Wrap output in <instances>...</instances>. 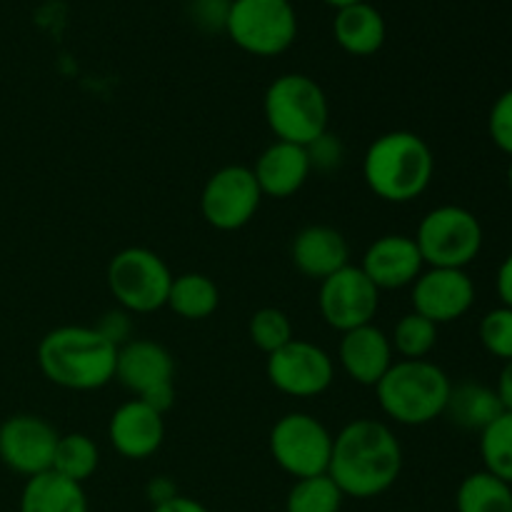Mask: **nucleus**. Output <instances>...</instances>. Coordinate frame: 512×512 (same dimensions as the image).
<instances>
[{"mask_svg": "<svg viewBox=\"0 0 512 512\" xmlns=\"http://www.w3.org/2000/svg\"><path fill=\"white\" fill-rule=\"evenodd\" d=\"M403 470V448L380 420L360 418L333 438L328 475L345 498L370 500L388 493Z\"/></svg>", "mask_w": 512, "mask_h": 512, "instance_id": "nucleus-1", "label": "nucleus"}, {"mask_svg": "<svg viewBox=\"0 0 512 512\" xmlns=\"http://www.w3.org/2000/svg\"><path fill=\"white\" fill-rule=\"evenodd\" d=\"M35 360L53 385L88 393L115 380L118 348L88 325H60L43 335Z\"/></svg>", "mask_w": 512, "mask_h": 512, "instance_id": "nucleus-2", "label": "nucleus"}, {"mask_svg": "<svg viewBox=\"0 0 512 512\" xmlns=\"http://www.w3.org/2000/svg\"><path fill=\"white\" fill-rule=\"evenodd\" d=\"M435 155L430 145L410 130H390L368 145L363 178L375 198L385 203H413L433 183Z\"/></svg>", "mask_w": 512, "mask_h": 512, "instance_id": "nucleus-3", "label": "nucleus"}, {"mask_svg": "<svg viewBox=\"0 0 512 512\" xmlns=\"http://www.w3.org/2000/svg\"><path fill=\"white\" fill-rule=\"evenodd\" d=\"M453 380L440 365L425 360H395L383 375L375 393L380 410L390 420L408 428L433 423L445 413Z\"/></svg>", "mask_w": 512, "mask_h": 512, "instance_id": "nucleus-4", "label": "nucleus"}, {"mask_svg": "<svg viewBox=\"0 0 512 512\" xmlns=\"http://www.w3.org/2000/svg\"><path fill=\"white\" fill-rule=\"evenodd\" d=\"M263 113L275 138L308 148L328 133V95L310 75L285 73L265 90Z\"/></svg>", "mask_w": 512, "mask_h": 512, "instance_id": "nucleus-5", "label": "nucleus"}, {"mask_svg": "<svg viewBox=\"0 0 512 512\" xmlns=\"http://www.w3.org/2000/svg\"><path fill=\"white\" fill-rule=\"evenodd\" d=\"M483 225L463 205H438L423 215L415 233L423 263L428 268L465 270L483 250Z\"/></svg>", "mask_w": 512, "mask_h": 512, "instance_id": "nucleus-6", "label": "nucleus"}, {"mask_svg": "<svg viewBox=\"0 0 512 512\" xmlns=\"http://www.w3.org/2000/svg\"><path fill=\"white\" fill-rule=\"evenodd\" d=\"M225 33L243 53L275 58L298 38V13L290 0H230Z\"/></svg>", "mask_w": 512, "mask_h": 512, "instance_id": "nucleus-7", "label": "nucleus"}, {"mask_svg": "<svg viewBox=\"0 0 512 512\" xmlns=\"http://www.w3.org/2000/svg\"><path fill=\"white\" fill-rule=\"evenodd\" d=\"M175 275L158 253L148 248H125L108 263V288L113 298L130 315L155 313L168 305Z\"/></svg>", "mask_w": 512, "mask_h": 512, "instance_id": "nucleus-8", "label": "nucleus"}, {"mask_svg": "<svg viewBox=\"0 0 512 512\" xmlns=\"http://www.w3.org/2000/svg\"><path fill=\"white\" fill-rule=\"evenodd\" d=\"M333 438L315 415L288 413L273 425L268 445L278 468L300 480L328 473Z\"/></svg>", "mask_w": 512, "mask_h": 512, "instance_id": "nucleus-9", "label": "nucleus"}, {"mask_svg": "<svg viewBox=\"0 0 512 512\" xmlns=\"http://www.w3.org/2000/svg\"><path fill=\"white\" fill-rule=\"evenodd\" d=\"M263 203V193L255 180L253 168L225 165L215 170L200 193V213L205 223L223 233L245 228Z\"/></svg>", "mask_w": 512, "mask_h": 512, "instance_id": "nucleus-10", "label": "nucleus"}, {"mask_svg": "<svg viewBox=\"0 0 512 512\" xmlns=\"http://www.w3.org/2000/svg\"><path fill=\"white\" fill-rule=\"evenodd\" d=\"M270 385L290 398H318L333 385V358L320 345L293 338L265 363Z\"/></svg>", "mask_w": 512, "mask_h": 512, "instance_id": "nucleus-11", "label": "nucleus"}, {"mask_svg": "<svg viewBox=\"0 0 512 512\" xmlns=\"http://www.w3.org/2000/svg\"><path fill=\"white\" fill-rule=\"evenodd\" d=\"M318 308L330 328L348 333L373 323L380 308V290L360 270V265H345L320 283Z\"/></svg>", "mask_w": 512, "mask_h": 512, "instance_id": "nucleus-12", "label": "nucleus"}, {"mask_svg": "<svg viewBox=\"0 0 512 512\" xmlns=\"http://www.w3.org/2000/svg\"><path fill=\"white\" fill-rule=\"evenodd\" d=\"M60 435L48 420L30 413L10 415L0 423V460L13 473L33 478L53 468Z\"/></svg>", "mask_w": 512, "mask_h": 512, "instance_id": "nucleus-13", "label": "nucleus"}, {"mask_svg": "<svg viewBox=\"0 0 512 512\" xmlns=\"http://www.w3.org/2000/svg\"><path fill=\"white\" fill-rule=\"evenodd\" d=\"M475 303V283L465 270L428 268L413 283V310L430 323L460 320Z\"/></svg>", "mask_w": 512, "mask_h": 512, "instance_id": "nucleus-14", "label": "nucleus"}, {"mask_svg": "<svg viewBox=\"0 0 512 512\" xmlns=\"http://www.w3.org/2000/svg\"><path fill=\"white\" fill-rule=\"evenodd\" d=\"M360 270L378 290H400L420 278L425 263L415 238L390 233L368 245Z\"/></svg>", "mask_w": 512, "mask_h": 512, "instance_id": "nucleus-15", "label": "nucleus"}, {"mask_svg": "<svg viewBox=\"0 0 512 512\" xmlns=\"http://www.w3.org/2000/svg\"><path fill=\"white\" fill-rule=\"evenodd\" d=\"M110 445L128 460H145L160 450L165 440V420L143 400H128L108 423Z\"/></svg>", "mask_w": 512, "mask_h": 512, "instance_id": "nucleus-16", "label": "nucleus"}, {"mask_svg": "<svg viewBox=\"0 0 512 512\" xmlns=\"http://www.w3.org/2000/svg\"><path fill=\"white\" fill-rule=\"evenodd\" d=\"M393 345H390V335L375 328L373 323L363 325L343 333L340 340L338 358L343 365L345 375L353 383L365 385V388H375L388 373L390 365L395 363Z\"/></svg>", "mask_w": 512, "mask_h": 512, "instance_id": "nucleus-17", "label": "nucleus"}, {"mask_svg": "<svg viewBox=\"0 0 512 512\" xmlns=\"http://www.w3.org/2000/svg\"><path fill=\"white\" fill-rule=\"evenodd\" d=\"M175 360L165 345L155 340H128L118 348L115 380L140 398L163 383H173Z\"/></svg>", "mask_w": 512, "mask_h": 512, "instance_id": "nucleus-18", "label": "nucleus"}, {"mask_svg": "<svg viewBox=\"0 0 512 512\" xmlns=\"http://www.w3.org/2000/svg\"><path fill=\"white\" fill-rule=\"evenodd\" d=\"M310 173L313 168H310L308 150L303 145L285 143V140H275L273 145H268L253 165V175L263 198L275 200H285L298 193Z\"/></svg>", "mask_w": 512, "mask_h": 512, "instance_id": "nucleus-19", "label": "nucleus"}, {"mask_svg": "<svg viewBox=\"0 0 512 512\" xmlns=\"http://www.w3.org/2000/svg\"><path fill=\"white\" fill-rule=\"evenodd\" d=\"M348 258V240L330 225H308L295 235L290 245V260L295 270L318 283L350 265Z\"/></svg>", "mask_w": 512, "mask_h": 512, "instance_id": "nucleus-20", "label": "nucleus"}, {"mask_svg": "<svg viewBox=\"0 0 512 512\" xmlns=\"http://www.w3.org/2000/svg\"><path fill=\"white\" fill-rule=\"evenodd\" d=\"M333 38L348 55L368 58V55H375L385 45L388 25H385L383 13L375 5H348V8H340L335 13Z\"/></svg>", "mask_w": 512, "mask_h": 512, "instance_id": "nucleus-21", "label": "nucleus"}, {"mask_svg": "<svg viewBox=\"0 0 512 512\" xmlns=\"http://www.w3.org/2000/svg\"><path fill=\"white\" fill-rule=\"evenodd\" d=\"M20 512H88V498L80 483L55 470L33 475L20 493Z\"/></svg>", "mask_w": 512, "mask_h": 512, "instance_id": "nucleus-22", "label": "nucleus"}, {"mask_svg": "<svg viewBox=\"0 0 512 512\" xmlns=\"http://www.w3.org/2000/svg\"><path fill=\"white\" fill-rule=\"evenodd\" d=\"M500 413H505V410L495 388L480 383H460L450 390L443 415H448L450 423L458 425V428L483 433Z\"/></svg>", "mask_w": 512, "mask_h": 512, "instance_id": "nucleus-23", "label": "nucleus"}, {"mask_svg": "<svg viewBox=\"0 0 512 512\" xmlns=\"http://www.w3.org/2000/svg\"><path fill=\"white\" fill-rule=\"evenodd\" d=\"M220 290L215 280L203 273H183L173 278L168 308L183 320H205L218 310Z\"/></svg>", "mask_w": 512, "mask_h": 512, "instance_id": "nucleus-24", "label": "nucleus"}, {"mask_svg": "<svg viewBox=\"0 0 512 512\" xmlns=\"http://www.w3.org/2000/svg\"><path fill=\"white\" fill-rule=\"evenodd\" d=\"M458 512H512V485L488 470L470 473L455 493Z\"/></svg>", "mask_w": 512, "mask_h": 512, "instance_id": "nucleus-25", "label": "nucleus"}, {"mask_svg": "<svg viewBox=\"0 0 512 512\" xmlns=\"http://www.w3.org/2000/svg\"><path fill=\"white\" fill-rule=\"evenodd\" d=\"M100 465V450L93 438L83 433L60 435L58 445H55L53 468L63 478L73 480V483L83 485L85 480L93 478L95 470Z\"/></svg>", "mask_w": 512, "mask_h": 512, "instance_id": "nucleus-26", "label": "nucleus"}, {"mask_svg": "<svg viewBox=\"0 0 512 512\" xmlns=\"http://www.w3.org/2000/svg\"><path fill=\"white\" fill-rule=\"evenodd\" d=\"M345 495L328 473L300 478L285 498V512H340Z\"/></svg>", "mask_w": 512, "mask_h": 512, "instance_id": "nucleus-27", "label": "nucleus"}, {"mask_svg": "<svg viewBox=\"0 0 512 512\" xmlns=\"http://www.w3.org/2000/svg\"><path fill=\"white\" fill-rule=\"evenodd\" d=\"M480 458L490 475L512 485V413H500L480 433Z\"/></svg>", "mask_w": 512, "mask_h": 512, "instance_id": "nucleus-28", "label": "nucleus"}, {"mask_svg": "<svg viewBox=\"0 0 512 512\" xmlns=\"http://www.w3.org/2000/svg\"><path fill=\"white\" fill-rule=\"evenodd\" d=\"M438 343V325L430 323L428 318L413 313L403 315L395 323L393 335H390V345L393 353L400 355V360H425L430 350Z\"/></svg>", "mask_w": 512, "mask_h": 512, "instance_id": "nucleus-29", "label": "nucleus"}, {"mask_svg": "<svg viewBox=\"0 0 512 512\" xmlns=\"http://www.w3.org/2000/svg\"><path fill=\"white\" fill-rule=\"evenodd\" d=\"M248 335L255 348L263 350L265 355L278 353L280 348H285L295 338L293 323H290L288 313H283L280 308L255 310L248 323Z\"/></svg>", "mask_w": 512, "mask_h": 512, "instance_id": "nucleus-30", "label": "nucleus"}, {"mask_svg": "<svg viewBox=\"0 0 512 512\" xmlns=\"http://www.w3.org/2000/svg\"><path fill=\"white\" fill-rule=\"evenodd\" d=\"M480 343L493 358L512 360V310L500 305L480 320Z\"/></svg>", "mask_w": 512, "mask_h": 512, "instance_id": "nucleus-31", "label": "nucleus"}, {"mask_svg": "<svg viewBox=\"0 0 512 512\" xmlns=\"http://www.w3.org/2000/svg\"><path fill=\"white\" fill-rule=\"evenodd\" d=\"M490 140L512 158V88L498 95L488 115Z\"/></svg>", "mask_w": 512, "mask_h": 512, "instance_id": "nucleus-32", "label": "nucleus"}, {"mask_svg": "<svg viewBox=\"0 0 512 512\" xmlns=\"http://www.w3.org/2000/svg\"><path fill=\"white\" fill-rule=\"evenodd\" d=\"M305 150H308L310 168L320 170V173H333V170H338L340 165H343V143H340L338 135L333 133L320 135V138L315 140V143H310Z\"/></svg>", "mask_w": 512, "mask_h": 512, "instance_id": "nucleus-33", "label": "nucleus"}, {"mask_svg": "<svg viewBox=\"0 0 512 512\" xmlns=\"http://www.w3.org/2000/svg\"><path fill=\"white\" fill-rule=\"evenodd\" d=\"M93 328L98 330L105 340H110L115 348H120V345H125L128 340H133L130 338V333H133V320H130L128 310L123 308L105 313L103 318L98 320V325H93Z\"/></svg>", "mask_w": 512, "mask_h": 512, "instance_id": "nucleus-34", "label": "nucleus"}, {"mask_svg": "<svg viewBox=\"0 0 512 512\" xmlns=\"http://www.w3.org/2000/svg\"><path fill=\"white\" fill-rule=\"evenodd\" d=\"M230 0H193L195 23L205 30H225Z\"/></svg>", "mask_w": 512, "mask_h": 512, "instance_id": "nucleus-35", "label": "nucleus"}, {"mask_svg": "<svg viewBox=\"0 0 512 512\" xmlns=\"http://www.w3.org/2000/svg\"><path fill=\"white\" fill-rule=\"evenodd\" d=\"M138 400H143V403L148 405V408H153L155 413L165 415L175 405V385L173 383L158 385V388H153V390H148V393L140 395Z\"/></svg>", "mask_w": 512, "mask_h": 512, "instance_id": "nucleus-36", "label": "nucleus"}, {"mask_svg": "<svg viewBox=\"0 0 512 512\" xmlns=\"http://www.w3.org/2000/svg\"><path fill=\"white\" fill-rule=\"evenodd\" d=\"M495 290L505 308L512 310V253L500 263L498 275H495Z\"/></svg>", "mask_w": 512, "mask_h": 512, "instance_id": "nucleus-37", "label": "nucleus"}, {"mask_svg": "<svg viewBox=\"0 0 512 512\" xmlns=\"http://www.w3.org/2000/svg\"><path fill=\"white\" fill-rule=\"evenodd\" d=\"M153 512H210L203 503L193 498H185V495H173L165 503L153 505Z\"/></svg>", "mask_w": 512, "mask_h": 512, "instance_id": "nucleus-38", "label": "nucleus"}, {"mask_svg": "<svg viewBox=\"0 0 512 512\" xmlns=\"http://www.w3.org/2000/svg\"><path fill=\"white\" fill-rule=\"evenodd\" d=\"M495 393H498L500 405H503L505 413H512V360L503 363L498 385H495Z\"/></svg>", "mask_w": 512, "mask_h": 512, "instance_id": "nucleus-39", "label": "nucleus"}, {"mask_svg": "<svg viewBox=\"0 0 512 512\" xmlns=\"http://www.w3.org/2000/svg\"><path fill=\"white\" fill-rule=\"evenodd\" d=\"M148 493H150V500H153V505L165 503V500H170L173 495H178V493H175L173 485L168 483V480H155V483H150Z\"/></svg>", "mask_w": 512, "mask_h": 512, "instance_id": "nucleus-40", "label": "nucleus"}, {"mask_svg": "<svg viewBox=\"0 0 512 512\" xmlns=\"http://www.w3.org/2000/svg\"><path fill=\"white\" fill-rule=\"evenodd\" d=\"M323 3H328L330 8H348V5H358V3H368V0H323Z\"/></svg>", "mask_w": 512, "mask_h": 512, "instance_id": "nucleus-41", "label": "nucleus"}, {"mask_svg": "<svg viewBox=\"0 0 512 512\" xmlns=\"http://www.w3.org/2000/svg\"><path fill=\"white\" fill-rule=\"evenodd\" d=\"M508 185H510V193H512V158H510V165H508Z\"/></svg>", "mask_w": 512, "mask_h": 512, "instance_id": "nucleus-42", "label": "nucleus"}]
</instances>
